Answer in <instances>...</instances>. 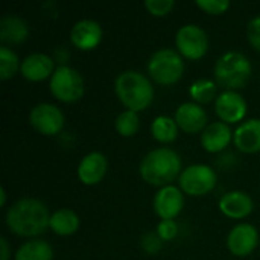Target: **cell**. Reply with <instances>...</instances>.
<instances>
[{
	"label": "cell",
	"mask_w": 260,
	"mask_h": 260,
	"mask_svg": "<svg viewBox=\"0 0 260 260\" xmlns=\"http://www.w3.org/2000/svg\"><path fill=\"white\" fill-rule=\"evenodd\" d=\"M50 213L47 206L37 198H20L6 212L8 229L21 238H37L50 225Z\"/></svg>",
	"instance_id": "obj_1"
},
{
	"label": "cell",
	"mask_w": 260,
	"mask_h": 260,
	"mask_svg": "<svg viewBox=\"0 0 260 260\" xmlns=\"http://www.w3.org/2000/svg\"><path fill=\"white\" fill-rule=\"evenodd\" d=\"M139 172L142 178L151 186H169L183 172L181 157L172 148H155L142 158Z\"/></svg>",
	"instance_id": "obj_2"
},
{
	"label": "cell",
	"mask_w": 260,
	"mask_h": 260,
	"mask_svg": "<svg viewBox=\"0 0 260 260\" xmlns=\"http://www.w3.org/2000/svg\"><path fill=\"white\" fill-rule=\"evenodd\" d=\"M114 91L119 101L136 113L151 105L154 99V87L149 78L139 70H125L114 79Z\"/></svg>",
	"instance_id": "obj_3"
},
{
	"label": "cell",
	"mask_w": 260,
	"mask_h": 260,
	"mask_svg": "<svg viewBox=\"0 0 260 260\" xmlns=\"http://www.w3.org/2000/svg\"><path fill=\"white\" fill-rule=\"evenodd\" d=\"M251 72H253L251 61L248 59L247 55L238 50H229L222 53L216 59L213 69L216 84L225 90H235V91L238 88H242L248 82Z\"/></svg>",
	"instance_id": "obj_4"
},
{
	"label": "cell",
	"mask_w": 260,
	"mask_h": 260,
	"mask_svg": "<svg viewBox=\"0 0 260 260\" xmlns=\"http://www.w3.org/2000/svg\"><path fill=\"white\" fill-rule=\"evenodd\" d=\"M146 69L155 82L161 85H172L181 79L184 73V61L180 52L163 47L149 56Z\"/></svg>",
	"instance_id": "obj_5"
},
{
	"label": "cell",
	"mask_w": 260,
	"mask_h": 260,
	"mask_svg": "<svg viewBox=\"0 0 260 260\" xmlns=\"http://www.w3.org/2000/svg\"><path fill=\"white\" fill-rule=\"evenodd\" d=\"M50 93L61 102H76L84 96L85 82L82 75L66 64H61L55 69L53 75L49 79Z\"/></svg>",
	"instance_id": "obj_6"
},
{
	"label": "cell",
	"mask_w": 260,
	"mask_h": 260,
	"mask_svg": "<svg viewBox=\"0 0 260 260\" xmlns=\"http://www.w3.org/2000/svg\"><path fill=\"white\" fill-rule=\"evenodd\" d=\"M216 181H218V175L215 169L201 163L184 168L178 177L180 189L186 195H192V197L207 195L215 189Z\"/></svg>",
	"instance_id": "obj_7"
},
{
	"label": "cell",
	"mask_w": 260,
	"mask_h": 260,
	"mask_svg": "<svg viewBox=\"0 0 260 260\" xmlns=\"http://www.w3.org/2000/svg\"><path fill=\"white\" fill-rule=\"evenodd\" d=\"M175 44L181 56L189 59H200L209 50V35L201 26L189 23L177 30Z\"/></svg>",
	"instance_id": "obj_8"
},
{
	"label": "cell",
	"mask_w": 260,
	"mask_h": 260,
	"mask_svg": "<svg viewBox=\"0 0 260 260\" xmlns=\"http://www.w3.org/2000/svg\"><path fill=\"white\" fill-rule=\"evenodd\" d=\"M29 122L35 131L43 136H56L64 128V114L62 111L49 102H40L32 107L29 113Z\"/></svg>",
	"instance_id": "obj_9"
},
{
	"label": "cell",
	"mask_w": 260,
	"mask_h": 260,
	"mask_svg": "<svg viewBox=\"0 0 260 260\" xmlns=\"http://www.w3.org/2000/svg\"><path fill=\"white\" fill-rule=\"evenodd\" d=\"M259 244V232L253 224L241 222L235 225L227 236V248L238 257L251 254Z\"/></svg>",
	"instance_id": "obj_10"
},
{
	"label": "cell",
	"mask_w": 260,
	"mask_h": 260,
	"mask_svg": "<svg viewBox=\"0 0 260 260\" xmlns=\"http://www.w3.org/2000/svg\"><path fill=\"white\" fill-rule=\"evenodd\" d=\"M183 193L184 192L174 184L160 187L152 201L155 215L160 216L161 219L177 218L184 207V195Z\"/></svg>",
	"instance_id": "obj_11"
},
{
	"label": "cell",
	"mask_w": 260,
	"mask_h": 260,
	"mask_svg": "<svg viewBox=\"0 0 260 260\" xmlns=\"http://www.w3.org/2000/svg\"><path fill=\"white\" fill-rule=\"evenodd\" d=\"M215 111L222 122L236 123L247 114V101L235 90H224L215 99Z\"/></svg>",
	"instance_id": "obj_12"
},
{
	"label": "cell",
	"mask_w": 260,
	"mask_h": 260,
	"mask_svg": "<svg viewBox=\"0 0 260 260\" xmlns=\"http://www.w3.org/2000/svg\"><path fill=\"white\" fill-rule=\"evenodd\" d=\"M174 119L180 129L189 134H195L206 129L209 116L203 105L197 102H183L175 110Z\"/></svg>",
	"instance_id": "obj_13"
},
{
	"label": "cell",
	"mask_w": 260,
	"mask_h": 260,
	"mask_svg": "<svg viewBox=\"0 0 260 260\" xmlns=\"http://www.w3.org/2000/svg\"><path fill=\"white\" fill-rule=\"evenodd\" d=\"M104 30L99 21L93 18H82L76 21L70 29V41L81 50L94 49L102 40Z\"/></svg>",
	"instance_id": "obj_14"
},
{
	"label": "cell",
	"mask_w": 260,
	"mask_h": 260,
	"mask_svg": "<svg viewBox=\"0 0 260 260\" xmlns=\"http://www.w3.org/2000/svg\"><path fill=\"white\" fill-rule=\"evenodd\" d=\"M107 169V157L101 151H91L81 158L78 165V178L87 186H94L105 177Z\"/></svg>",
	"instance_id": "obj_15"
},
{
	"label": "cell",
	"mask_w": 260,
	"mask_h": 260,
	"mask_svg": "<svg viewBox=\"0 0 260 260\" xmlns=\"http://www.w3.org/2000/svg\"><path fill=\"white\" fill-rule=\"evenodd\" d=\"M55 69L52 56L43 52H34L21 61L20 73L27 81H44L47 78L50 79Z\"/></svg>",
	"instance_id": "obj_16"
},
{
	"label": "cell",
	"mask_w": 260,
	"mask_h": 260,
	"mask_svg": "<svg viewBox=\"0 0 260 260\" xmlns=\"http://www.w3.org/2000/svg\"><path fill=\"white\" fill-rule=\"evenodd\" d=\"M218 207L225 216L233 218V219H242L253 212L254 203H253V198L247 192L232 190V192L224 193L219 198Z\"/></svg>",
	"instance_id": "obj_17"
},
{
	"label": "cell",
	"mask_w": 260,
	"mask_h": 260,
	"mask_svg": "<svg viewBox=\"0 0 260 260\" xmlns=\"http://www.w3.org/2000/svg\"><path fill=\"white\" fill-rule=\"evenodd\" d=\"M233 139V133L225 122H212L201 133V145L207 152L224 151Z\"/></svg>",
	"instance_id": "obj_18"
},
{
	"label": "cell",
	"mask_w": 260,
	"mask_h": 260,
	"mask_svg": "<svg viewBox=\"0 0 260 260\" xmlns=\"http://www.w3.org/2000/svg\"><path fill=\"white\" fill-rule=\"evenodd\" d=\"M233 142L242 152L253 154L260 151V119L244 120L233 131Z\"/></svg>",
	"instance_id": "obj_19"
},
{
	"label": "cell",
	"mask_w": 260,
	"mask_h": 260,
	"mask_svg": "<svg viewBox=\"0 0 260 260\" xmlns=\"http://www.w3.org/2000/svg\"><path fill=\"white\" fill-rule=\"evenodd\" d=\"M29 35V26L24 18L6 14L0 18V40L6 44H21Z\"/></svg>",
	"instance_id": "obj_20"
},
{
	"label": "cell",
	"mask_w": 260,
	"mask_h": 260,
	"mask_svg": "<svg viewBox=\"0 0 260 260\" xmlns=\"http://www.w3.org/2000/svg\"><path fill=\"white\" fill-rule=\"evenodd\" d=\"M49 227L58 236L75 235L79 229V216L70 209H58L52 213Z\"/></svg>",
	"instance_id": "obj_21"
},
{
	"label": "cell",
	"mask_w": 260,
	"mask_h": 260,
	"mask_svg": "<svg viewBox=\"0 0 260 260\" xmlns=\"http://www.w3.org/2000/svg\"><path fill=\"white\" fill-rule=\"evenodd\" d=\"M53 248L47 241L30 239L18 247L14 260H52Z\"/></svg>",
	"instance_id": "obj_22"
},
{
	"label": "cell",
	"mask_w": 260,
	"mask_h": 260,
	"mask_svg": "<svg viewBox=\"0 0 260 260\" xmlns=\"http://www.w3.org/2000/svg\"><path fill=\"white\" fill-rule=\"evenodd\" d=\"M151 134L161 143H171L178 136V125L174 117L161 114L157 116L151 123Z\"/></svg>",
	"instance_id": "obj_23"
},
{
	"label": "cell",
	"mask_w": 260,
	"mask_h": 260,
	"mask_svg": "<svg viewBox=\"0 0 260 260\" xmlns=\"http://www.w3.org/2000/svg\"><path fill=\"white\" fill-rule=\"evenodd\" d=\"M189 91H190V96L193 98V102H197L200 105L207 104L218 98V84H216V81L201 78V79H197L195 82H192Z\"/></svg>",
	"instance_id": "obj_24"
},
{
	"label": "cell",
	"mask_w": 260,
	"mask_h": 260,
	"mask_svg": "<svg viewBox=\"0 0 260 260\" xmlns=\"http://www.w3.org/2000/svg\"><path fill=\"white\" fill-rule=\"evenodd\" d=\"M114 126H116V131L122 137H131L140 128V117L136 111L125 110L117 114V117L114 120Z\"/></svg>",
	"instance_id": "obj_25"
},
{
	"label": "cell",
	"mask_w": 260,
	"mask_h": 260,
	"mask_svg": "<svg viewBox=\"0 0 260 260\" xmlns=\"http://www.w3.org/2000/svg\"><path fill=\"white\" fill-rule=\"evenodd\" d=\"M21 61L18 59L17 53L9 46H0V78L3 81L12 78L17 70H20Z\"/></svg>",
	"instance_id": "obj_26"
},
{
	"label": "cell",
	"mask_w": 260,
	"mask_h": 260,
	"mask_svg": "<svg viewBox=\"0 0 260 260\" xmlns=\"http://www.w3.org/2000/svg\"><path fill=\"white\" fill-rule=\"evenodd\" d=\"M143 5L152 15L163 17V15H168L174 9L175 2L174 0H145Z\"/></svg>",
	"instance_id": "obj_27"
},
{
	"label": "cell",
	"mask_w": 260,
	"mask_h": 260,
	"mask_svg": "<svg viewBox=\"0 0 260 260\" xmlns=\"http://www.w3.org/2000/svg\"><path fill=\"white\" fill-rule=\"evenodd\" d=\"M195 3L204 12L212 14V15L224 14L230 8V2L229 0H197Z\"/></svg>",
	"instance_id": "obj_28"
},
{
	"label": "cell",
	"mask_w": 260,
	"mask_h": 260,
	"mask_svg": "<svg viewBox=\"0 0 260 260\" xmlns=\"http://www.w3.org/2000/svg\"><path fill=\"white\" fill-rule=\"evenodd\" d=\"M161 241H172L178 235V224L174 219H161L155 229Z\"/></svg>",
	"instance_id": "obj_29"
},
{
	"label": "cell",
	"mask_w": 260,
	"mask_h": 260,
	"mask_svg": "<svg viewBox=\"0 0 260 260\" xmlns=\"http://www.w3.org/2000/svg\"><path fill=\"white\" fill-rule=\"evenodd\" d=\"M247 37L250 44L260 52V15L253 17L247 26Z\"/></svg>",
	"instance_id": "obj_30"
},
{
	"label": "cell",
	"mask_w": 260,
	"mask_h": 260,
	"mask_svg": "<svg viewBox=\"0 0 260 260\" xmlns=\"http://www.w3.org/2000/svg\"><path fill=\"white\" fill-rule=\"evenodd\" d=\"M161 239H160V236L157 235V232H154V233H146V235H143V238H142V247H143V250L146 251V253H149V254H154V253H157L158 250H161Z\"/></svg>",
	"instance_id": "obj_31"
},
{
	"label": "cell",
	"mask_w": 260,
	"mask_h": 260,
	"mask_svg": "<svg viewBox=\"0 0 260 260\" xmlns=\"http://www.w3.org/2000/svg\"><path fill=\"white\" fill-rule=\"evenodd\" d=\"M0 251H2V260H9V244L6 238H0Z\"/></svg>",
	"instance_id": "obj_32"
},
{
	"label": "cell",
	"mask_w": 260,
	"mask_h": 260,
	"mask_svg": "<svg viewBox=\"0 0 260 260\" xmlns=\"http://www.w3.org/2000/svg\"><path fill=\"white\" fill-rule=\"evenodd\" d=\"M6 204V190L5 187H0V206Z\"/></svg>",
	"instance_id": "obj_33"
}]
</instances>
